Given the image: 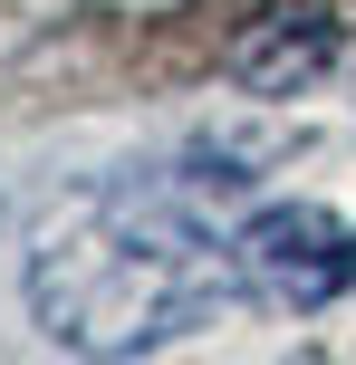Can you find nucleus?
<instances>
[{
	"label": "nucleus",
	"instance_id": "nucleus-1",
	"mask_svg": "<svg viewBox=\"0 0 356 365\" xmlns=\"http://www.w3.org/2000/svg\"><path fill=\"white\" fill-rule=\"evenodd\" d=\"M241 289L231 240H212L154 182H96V192L58 202L29 240V317L49 346L68 356H145L173 336L212 327Z\"/></svg>",
	"mask_w": 356,
	"mask_h": 365
},
{
	"label": "nucleus",
	"instance_id": "nucleus-2",
	"mask_svg": "<svg viewBox=\"0 0 356 365\" xmlns=\"http://www.w3.org/2000/svg\"><path fill=\"white\" fill-rule=\"evenodd\" d=\"M231 259H241V289L260 308H337L356 289V231L327 202H260V212L231 231Z\"/></svg>",
	"mask_w": 356,
	"mask_h": 365
},
{
	"label": "nucleus",
	"instance_id": "nucleus-3",
	"mask_svg": "<svg viewBox=\"0 0 356 365\" xmlns=\"http://www.w3.org/2000/svg\"><path fill=\"white\" fill-rule=\"evenodd\" d=\"M337 48H347V29L327 10H308V0H280V10H260V19H241V38H231V87L241 96H299V87H318L327 68H337Z\"/></svg>",
	"mask_w": 356,
	"mask_h": 365
}]
</instances>
